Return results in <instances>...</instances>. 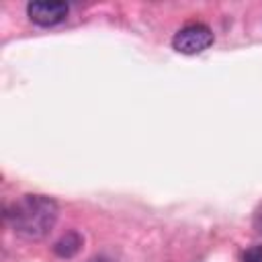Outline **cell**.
Here are the masks:
<instances>
[{
    "mask_svg": "<svg viewBox=\"0 0 262 262\" xmlns=\"http://www.w3.org/2000/svg\"><path fill=\"white\" fill-rule=\"evenodd\" d=\"M57 215V203L45 194H23L4 213L12 231L25 239H43L49 235Z\"/></svg>",
    "mask_w": 262,
    "mask_h": 262,
    "instance_id": "obj_1",
    "label": "cell"
},
{
    "mask_svg": "<svg viewBox=\"0 0 262 262\" xmlns=\"http://www.w3.org/2000/svg\"><path fill=\"white\" fill-rule=\"evenodd\" d=\"M213 31L203 25V23H190L186 27H182L174 39H172V45L178 53H184V55H196V53H203L205 49H209L213 45Z\"/></svg>",
    "mask_w": 262,
    "mask_h": 262,
    "instance_id": "obj_2",
    "label": "cell"
},
{
    "mask_svg": "<svg viewBox=\"0 0 262 262\" xmlns=\"http://www.w3.org/2000/svg\"><path fill=\"white\" fill-rule=\"evenodd\" d=\"M68 4L66 2H55V0H35L27 4V14L33 23L41 27H55L68 18Z\"/></svg>",
    "mask_w": 262,
    "mask_h": 262,
    "instance_id": "obj_3",
    "label": "cell"
},
{
    "mask_svg": "<svg viewBox=\"0 0 262 262\" xmlns=\"http://www.w3.org/2000/svg\"><path fill=\"white\" fill-rule=\"evenodd\" d=\"M82 235L78 233V231H68L66 235H61L57 242H55V246H53V252L59 256V258H72V256H76L78 252H80V248H82Z\"/></svg>",
    "mask_w": 262,
    "mask_h": 262,
    "instance_id": "obj_4",
    "label": "cell"
},
{
    "mask_svg": "<svg viewBox=\"0 0 262 262\" xmlns=\"http://www.w3.org/2000/svg\"><path fill=\"white\" fill-rule=\"evenodd\" d=\"M242 262H262V246H252L244 252Z\"/></svg>",
    "mask_w": 262,
    "mask_h": 262,
    "instance_id": "obj_5",
    "label": "cell"
},
{
    "mask_svg": "<svg viewBox=\"0 0 262 262\" xmlns=\"http://www.w3.org/2000/svg\"><path fill=\"white\" fill-rule=\"evenodd\" d=\"M90 262H111V260H106V258H96V260H90Z\"/></svg>",
    "mask_w": 262,
    "mask_h": 262,
    "instance_id": "obj_6",
    "label": "cell"
}]
</instances>
